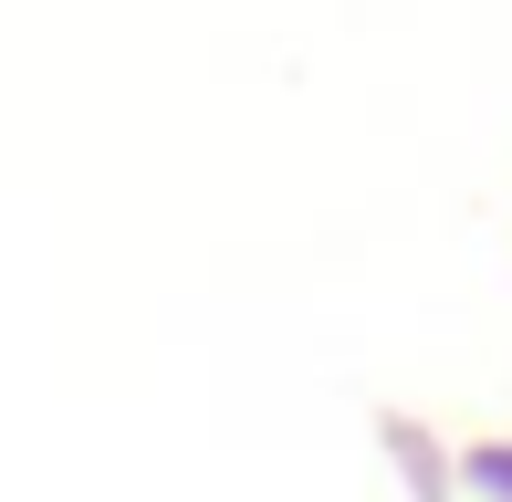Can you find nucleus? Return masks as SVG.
<instances>
[{"label": "nucleus", "instance_id": "obj_1", "mask_svg": "<svg viewBox=\"0 0 512 502\" xmlns=\"http://www.w3.org/2000/svg\"><path fill=\"white\" fill-rule=\"evenodd\" d=\"M471 482L492 492V502H512V450H471Z\"/></svg>", "mask_w": 512, "mask_h": 502}]
</instances>
